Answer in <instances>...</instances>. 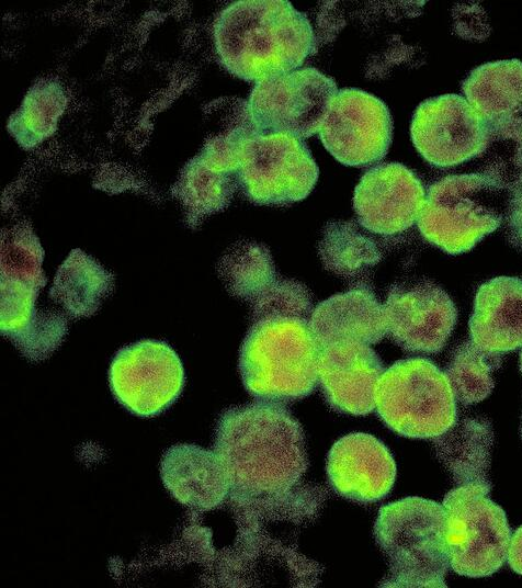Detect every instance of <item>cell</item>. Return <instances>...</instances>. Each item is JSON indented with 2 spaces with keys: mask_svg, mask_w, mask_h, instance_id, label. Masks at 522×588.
<instances>
[{
  "mask_svg": "<svg viewBox=\"0 0 522 588\" xmlns=\"http://www.w3.org/2000/svg\"><path fill=\"white\" fill-rule=\"evenodd\" d=\"M506 216L511 234L514 239L522 244V172L509 189Z\"/></svg>",
  "mask_w": 522,
  "mask_h": 588,
  "instance_id": "obj_30",
  "label": "cell"
},
{
  "mask_svg": "<svg viewBox=\"0 0 522 588\" xmlns=\"http://www.w3.org/2000/svg\"><path fill=\"white\" fill-rule=\"evenodd\" d=\"M213 38L220 65L254 82L298 69L317 48L307 15L286 0L230 3L216 16Z\"/></svg>",
  "mask_w": 522,
  "mask_h": 588,
  "instance_id": "obj_2",
  "label": "cell"
},
{
  "mask_svg": "<svg viewBox=\"0 0 522 588\" xmlns=\"http://www.w3.org/2000/svg\"><path fill=\"white\" fill-rule=\"evenodd\" d=\"M468 325L470 340L485 351L503 353L522 347V280L497 276L481 284Z\"/></svg>",
  "mask_w": 522,
  "mask_h": 588,
  "instance_id": "obj_22",
  "label": "cell"
},
{
  "mask_svg": "<svg viewBox=\"0 0 522 588\" xmlns=\"http://www.w3.org/2000/svg\"><path fill=\"white\" fill-rule=\"evenodd\" d=\"M378 354L366 343L339 341L320 349L318 382L337 411L364 416L375 409V394L384 373Z\"/></svg>",
  "mask_w": 522,
  "mask_h": 588,
  "instance_id": "obj_16",
  "label": "cell"
},
{
  "mask_svg": "<svg viewBox=\"0 0 522 588\" xmlns=\"http://www.w3.org/2000/svg\"><path fill=\"white\" fill-rule=\"evenodd\" d=\"M327 474L339 495L359 502H374L390 491L396 478V463L381 440L368 433L354 432L331 446Z\"/></svg>",
  "mask_w": 522,
  "mask_h": 588,
  "instance_id": "obj_18",
  "label": "cell"
},
{
  "mask_svg": "<svg viewBox=\"0 0 522 588\" xmlns=\"http://www.w3.org/2000/svg\"><path fill=\"white\" fill-rule=\"evenodd\" d=\"M318 252L325 269L344 279L365 275L382 259L374 240L349 220L326 225Z\"/></svg>",
  "mask_w": 522,
  "mask_h": 588,
  "instance_id": "obj_26",
  "label": "cell"
},
{
  "mask_svg": "<svg viewBox=\"0 0 522 588\" xmlns=\"http://www.w3.org/2000/svg\"><path fill=\"white\" fill-rule=\"evenodd\" d=\"M239 185L238 158L232 131L212 137L183 168L173 192L190 222L225 210Z\"/></svg>",
  "mask_w": 522,
  "mask_h": 588,
  "instance_id": "obj_17",
  "label": "cell"
},
{
  "mask_svg": "<svg viewBox=\"0 0 522 588\" xmlns=\"http://www.w3.org/2000/svg\"><path fill=\"white\" fill-rule=\"evenodd\" d=\"M384 309L387 335L401 349L415 353L440 352L457 320L452 298L430 281L393 285Z\"/></svg>",
  "mask_w": 522,
  "mask_h": 588,
  "instance_id": "obj_14",
  "label": "cell"
},
{
  "mask_svg": "<svg viewBox=\"0 0 522 588\" xmlns=\"http://www.w3.org/2000/svg\"><path fill=\"white\" fill-rule=\"evenodd\" d=\"M160 474L170 494L195 510H211L230 493L227 474L216 453L194 444L169 448L161 459Z\"/></svg>",
  "mask_w": 522,
  "mask_h": 588,
  "instance_id": "obj_20",
  "label": "cell"
},
{
  "mask_svg": "<svg viewBox=\"0 0 522 588\" xmlns=\"http://www.w3.org/2000/svg\"><path fill=\"white\" fill-rule=\"evenodd\" d=\"M308 325L321 348L339 341L374 344L387 335L384 305L365 286L332 295L319 303Z\"/></svg>",
  "mask_w": 522,
  "mask_h": 588,
  "instance_id": "obj_21",
  "label": "cell"
},
{
  "mask_svg": "<svg viewBox=\"0 0 522 588\" xmlns=\"http://www.w3.org/2000/svg\"><path fill=\"white\" fill-rule=\"evenodd\" d=\"M501 363V353L485 351L472 340L458 346L445 371L455 399L472 405L487 398L495 386L492 373Z\"/></svg>",
  "mask_w": 522,
  "mask_h": 588,
  "instance_id": "obj_28",
  "label": "cell"
},
{
  "mask_svg": "<svg viewBox=\"0 0 522 588\" xmlns=\"http://www.w3.org/2000/svg\"><path fill=\"white\" fill-rule=\"evenodd\" d=\"M425 195L421 180L412 170L398 162H387L362 176L354 190L353 207L363 228L389 236L418 222Z\"/></svg>",
  "mask_w": 522,
  "mask_h": 588,
  "instance_id": "obj_15",
  "label": "cell"
},
{
  "mask_svg": "<svg viewBox=\"0 0 522 588\" xmlns=\"http://www.w3.org/2000/svg\"><path fill=\"white\" fill-rule=\"evenodd\" d=\"M67 104L68 97L60 81L41 78L9 116L7 129L23 149L35 148L55 134Z\"/></svg>",
  "mask_w": 522,
  "mask_h": 588,
  "instance_id": "obj_25",
  "label": "cell"
},
{
  "mask_svg": "<svg viewBox=\"0 0 522 588\" xmlns=\"http://www.w3.org/2000/svg\"><path fill=\"white\" fill-rule=\"evenodd\" d=\"M42 259L39 240L29 225L18 224L2 234L1 332L25 357L48 348L60 329L59 316H39L34 308L45 283Z\"/></svg>",
  "mask_w": 522,
  "mask_h": 588,
  "instance_id": "obj_8",
  "label": "cell"
},
{
  "mask_svg": "<svg viewBox=\"0 0 522 588\" xmlns=\"http://www.w3.org/2000/svg\"><path fill=\"white\" fill-rule=\"evenodd\" d=\"M388 559L385 587H446L450 567L443 505L407 497L383 506L374 525Z\"/></svg>",
  "mask_w": 522,
  "mask_h": 588,
  "instance_id": "obj_4",
  "label": "cell"
},
{
  "mask_svg": "<svg viewBox=\"0 0 522 588\" xmlns=\"http://www.w3.org/2000/svg\"><path fill=\"white\" fill-rule=\"evenodd\" d=\"M320 349L308 321L287 317L253 321L239 353L242 383L261 402L302 399L318 382Z\"/></svg>",
  "mask_w": 522,
  "mask_h": 588,
  "instance_id": "obj_3",
  "label": "cell"
},
{
  "mask_svg": "<svg viewBox=\"0 0 522 588\" xmlns=\"http://www.w3.org/2000/svg\"><path fill=\"white\" fill-rule=\"evenodd\" d=\"M375 408L400 436L434 439L457 420L456 399L446 374L425 358L396 361L382 374Z\"/></svg>",
  "mask_w": 522,
  "mask_h": 588,
  "instance_id": "obj_6",
  "label": "cell"
},
{
  "mask_svg": "<svg viewBox=\"0 0 522 588\" xmlns=\"http://www.w3.org/2000/svg\"><path fill=\"white\" fill-rule=\"evenodd\" d=\"M218 271L229 293L249 304L279 276L270 250L256 241L234 245L220 259Z\"/></svg>",
  "mask_w": 522,
  "mask_h": 588,
  "instance_id": "obj_27",
  "label": "cell"
},
{
  "mask_svg": "<svg viewBox=\"0 0 522 588\" xmlns=\"http://www.w3.org/2000/svg\"><path fill=\"white\" fill-rule=\"evenodd\" d=\"M231 131L239 185L251 202L287 205L309 195L319 169L303 139L284 133H259L250 121Z\"/></svg>",
  "mask_w": 522,
  "mask_h": 588,
  "instance_id": "obj_7",
  "label": "cell"
},
{
  "mask_svg": "<svg viewBox=\"0 0 522 588\" xmlns=\"http://www.w3.org/2000/svg\"><path fill=\"white\" fill-rule=\"evenodd\" d=\"M109 381L116 400L139 417H154L169 408L184 386V370L177 352L160 340H140L114 355Z\"/></svg>",
  "mask_w": 522,
  "mask_h": 588,
  "instance_id": "obj_11",
  "label": "cell"
},
{
  "mask_svg": "<svg viewBox=\"0 0 522 588\" xmlns=\"http://www.w3.org/2000/svg\"><path fill=\"white\" fill-rule=\"evenodd\" d=\"M338 92L337 83L314 67L256 82L247 103L253 128L299 139L318 133Z\"/></svg>",
  "mask_w": 522,
  "mask_h": 588,
  "instance_id": "obj_10",
  "label": "cell"
},
{
  "mask_svg": "<svg viewBox=\"0 0 522 588\" xmlns=\"http://www.w3.org/2000/svg\"><path fill=\"white\" fill-rule=\"evenodd\" d=\"M507 561L511 569L522 576V525L511 535Z\"/></svg>",
  "mask_w": 522,
  "mask_h": 588,
  "instance_id": "obj_31",
  "label": "cell"
},
{
  "mask_svg": "<svg viewBox=\"0 0 522 588\" xmlns=\"http://www.w3.org/2000/svg\"><path fill=\"white\" fill-rule=\"evenodd\" d=\"M214 452L230 493L243 499L284 494L307 468L303 429L275 403L259 400L225 410L216 425Z\"/></svg>",
  "mask_w": 522,
  "mask_h": 588,
  "instance_id": "obj_1",
  "label": "cell"
},
{
  "mask_svg": "<svg viewBox=\"0 0 522 588\" xmlns=\"http://www.w3.org/2000/svg\"><path fill=\"white\" fill-rule=\"evenodd\" d=\"M250 307L253 321L276 317L309 321L314 310L311 294L303 283L279 276Z\"/></svg>",
  "mask_w": 522,
  "mask_h": 588,
  "instance_id": "obj_29",
  "label": "cell"
},
{
  "mask_svg": "<svg viewBox=\"0 0 522 588\" xmlns=\"http://www.w3.org/2000/svg\"><path fill=\"white\" fill-rule=\"evenodd\" d=\"M520 370L522 372V350H521V353H520Z\"/></svg>",
  "mask_w": 522,
  "mask_h": 588,
  "instance_id": "obj_32",
  "label": "cell"
},
{
  "mask_svg": "<svg viewBox=\"0 0 522 588\" xmlns=\"http://www.w3.org/2000/svg\"><path fill=\"white\" fill-rule=\"evenodd\" d=\"M490 488L461 485L443 499L450 566L458 575L487 577L507 559L511 529L504 510L490 499Z\"/></svg>",
  "mask_w": 522,
  "mask_h": 588,
  "instance_id": "obj_9",
  "label": "cell"
},
{
  "mask_svg": "<svg viewBox=\"0 0 522 588\" xmlns=\"http://www.w3.org/2000/svg\"><path fill=\"white\" fill-rule=\"evenodd\" d=\"M415 148L430 165L453 167L486 151L490 133L465 97L447 93L421 102L412 116Z\"/></svg>",
  "mask_w": 522,
  "mask_h": 588,
  "instance_id": "obj_13",
  "label": "cell"
},
{
  "mask_svg": "<svg viewBox=\"0 0 522 588\" xmlns=\"http://www.w3.org/2000/svg\"><path fill=\"white\" fill-rule=\"evenodd\" d=\"M509 190L488 172L450 174L432 183L418 218L421 235L443 251H469L507 215Z\"/></svg>",
  "mask_w": 522,
  "mask_h": 588,
  "instance_id": "obj_5",
  "label": "cell"
},
{
  "mask_svg": "<svg viewBox=\"0 0 522 588\" xmlns=\"http://www.w3.org/2000/svg\"><path fill=\"white\" fill-rule=\"evenodd\" d=\"M520 432H521V438H522V422H521V430H520Z\"/></svg>",
  "mask_w": 522,
  "mask_h": 588,
  "instance_id": "obj_33",
  "label": "cell"
},
{
  "mask_svg": "<svg viewBox=\"0 0 522 588\" xmlns=\"http://www.w3.org/2000/svg\"><path fill=\"white\" fill-rule=\"evenodd\" d=\"M318 134L336 160L363 167L386 156L393 138V120L386 104L374 94L344 88L333 97Z\"/></svg>",
  "mask_w": 522,
  "mask_h": 588,
  "instance_id": "obj_12",
  "label": "cell"
},
{
  "mask_svg": "<svg viewBox=\"0 0 522 588\" xmlns=\"http://www.w3.org/2000/svg\"><path fill=\"white\" fill-rule=\"evenodd\" d=\"M465 99L487 126L491 140L514 143L522 152V61H489L462 83Z\"/></svg>",
  "mask_w": 522,
  "mask_h": 588,
  "instance_id": "obj_19",
  "label": "cell"
},
{
  "mask_svg": "<svg viewBox=\"0 0 522 588\" xmlns=\"http://www.w3.org/2000/svg\"><path fill=\"white\" fill-rule=\"evenodd\" d=\"M112 287L113 276L110 272L80 249H75L59 267L50 297L71 316H90Z\"/></svg>",
  "mask_w": 522,
  "mask_h": 588,
  "instance_id": "obj_24",
  "label": "cell"
},
{
  "mask_svg": "<svg viewBox=\"0 0 522 588\" xmlns=\"http://www.w3.org/2000/svg\"><path fill=\"white\" fill-rule=\"evenodd\" d=\"M435 452L458 485L490 484L493 432L485 419L464 418L434 438Z\"/></svg>",
  "mask_w": 522,
  "mask_h": 588,
  "instance_id": "obj_23",
  "label": "cell"
}]
</instances>
